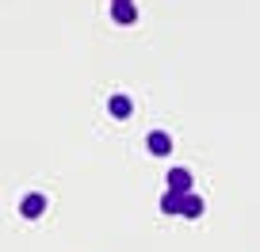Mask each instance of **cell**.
<instances>
[{
  "label": "cell",
  "instance_id": "cell-4",
  "mask_svg": "<svg viewBox=\"0 0 260 252\" xmlns=\"http://www.w3.org/2000/svg\"><path fill=\"white\" fill-rule=\"evenodd\" d=\"M107 111H111L115 119H130V115H134V99L119 92V96H111V99H107Z\"/></svg>",
  "mask_w": 260,
  "mask_h": 252
},
{
  "label": "cell",
  "instance_id": "cell-3",
  "mask_svg": "<svg viewBox=\"0 0 260 252\" xmlns=\"http://www.w3.org/2000/svg\"><path fill=\"white\" fill-rule=\"evenodd\" d=\"M146 149H149L153 157H169V153H172V138H169L165 130H149V138H146Z\"/></svg>",
  "mask_w": 260,
  "mask_h": 252
},
{
  "label": "cell",
  "instance_id": "cell-7",
  "mask_svg": "<svg viewBox=\"0 0 260 252\" xmlns=\"http://www.w3.org/2000/svg\"><path fill=\"white\" fill-rule=\"evenodd\" d=\"M203 214V199L195 195V191H187L184 195V210H180V218H199Z\"/></svg>",
  "mask_w": 260,
  "mask_h": 252
},
{
  "label": "cell",
  "instance_id": "cell-5",
  "mask_svg": "<svg viewBox=\"0 0 260 252\" xmlns=\"http://www.w3.org/2000/svg\"><path fill=\"white\" fill-rule=\"evenodd\" d=\"M169 191L187 195V191H191V172L187 168H169Z\"/></svg>",
  "mask_w": 260,
  "mask_h": 252
},
{
  "label": "cell",
  "instance_id": "cell-6",
  "mask_svg": "<svg viewBox=\"0 0 260 252\" xmlns=\"http://www.w3.org/2000/svg\"><path fill=\"white\" fill-rule=\"evenodd\" d=\"M184 210V195L180 191H165L161 195V214H180Z\"/></svg>",
  "mask_w": 260,
  "mask_h": 252
},
{
  "label": "cell",
  "instance_id": "cell-1",
  "mask_svg": "<svg viewBox=\"0 0 260 252\" xmlns=\"http://www.w3.org/2000/svg\"><path fill=\"white\" fill-rule=\"evenodd\" d=\"M111 19L119 27L134 23V19H138V4H134V0H111Z\"/></svg>",
  "mask_w": 260,
  "mask_h": 252
},
{
  "label": "cell",
  "instance_id": "cell-2",
  "mask_svg": "<svg viewBox=\"0 0 260 252\" xmlns=\"http://www.w3.org/2000/svg\"><path fill=\"white\" fill-rule=\"evenodd\" d=\"M42 210H46V195H39V191H27L19 199V214L23 218H42Z\"/></svg>",
  "mask_w": 260,
  "mask_h": 252
}]
</instances>
